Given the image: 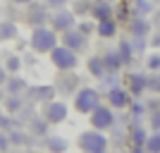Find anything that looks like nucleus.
I'll use <instances>...</instances> for the list:
<instances>
[{
	"label": "nucleus",
	"instance_id": "nucleus-18",
	"mask_svg": "<svg viewBox=\"0 0 160 153\" xmlns=\"http://www.w3.org/2000/svg\"><path fill=\"white\" fill-rule=\"evenodd\" d=\"M148 31H151V27H148V22L143 19V17H136L134 22H129L132 38H148Z\"/></svg>",
	"mask_w": 160,
	"mask_h": 153
},
{
	"label": "nucleus",
	"instance_id": "nucleus-31",
	"mask_svg": "<svg viewBox=\"0 0 160 153\" xmlns=\"http://www.w3.org/2000/svg\"><path fill=\"white\" fill-rule=\"evenodd\" d=\"M129 105H132V117H136V120L146 113V103H141V100H132Z\"/></svg>",
	"mask_w": 160,
	"mask_h": 153
},
{
	"label": "nucleus",
	"instance_id": "nucleus-21",
	"mask_svg": "<svg viewBox=\"0 0 160 153\" xmlns=\"http://www.w3.org/2000/svg\"><path fill=\"white\" fill-rule=\"evenodd\" d=\"M117 53H120L122 62H124V65H129V62L134 60V53H136V50H134V43L127 38V41H120V48H117Z\"/></svg>",
	"mask_w": 160,
	"mask_h": 153
},
{
	"label": "nucleus",
	"instance_id": "nucleus-8",
	"mask_svg": "<svg viewBox=\"0 0 160 153\" xmlns=\"http://www.w3.org/2000/svg\"><path fill=\"white\" fill-rule=\"evenodd\" d=\"M132 103V93L127 89H120V86H110L108 91V105L112 108V110H122V108H127Z\"/></svg>",
	"mask_w": 160,
	"mask_h": 153
},
{
	"label": "nucleus",
	"instance_id": "nucleus-38",
	"mask_svg": "<svg viewBox=\"0 0 160 153\" xmlns=\"http://www.w3.org/2000/svg\"><path fill=\"white\" fill-rule=\"evenodd\" d=\"M136 10H139V14L143 17L146 12H151V3H148V0H139V5H136Z\"/></svg>",
	"mask_w": 160,
	"mask_h": 153
},
{
	"label": "nucleus",
	"instance_id": "nucleus-22",
	"mask_svg": "<svg viewBox=\"0 0 160 153\" xmlns=\"http://www.w3.org/2000/svg\"><path fill=\"white\" fill-rule=\"evenodd\" d=\"M17 24L14 22H0V41H12L17 38Z\"/></svg>",
	"mask_w": 160,
	"mask_h": 153
},
{
	"label": "nucleus",
	"instance_id": "nucleus-20",
	"mask_svg": "<svg viewBox=\"0 0 160 153\" xmlns=\"http://www.w3.org/2000/svg\"><path fill=\"white\" fill-rule=\"evenodd\" d=\"M22 108H24V98H22V93H7L5 98V110L10 115L12 113H19Z\"/></svg>",
	"mask_w": 160,
	"mask_h": 153
},
{
	"label": "nucleus",
	"instance_id": "nucleus-39",
	"mask_svg": "<svg viewBox=\"0 0 160 153\" xmlns=\"http://www.w3.org/2000/svg\"><path fill=\"white\" fill-rule=\"evenodd\" d=\"M7 148H10V139L5 132H0V151H7Z\"/></svg>",
	"mask_w": 160,
	"mask_h": 153
},
{
	"label": "nucleus",
	"instance_id": "nucleus-27",
	"mask_svg": "<svg viewBox=\"0 0 160 153\" xmlns=\"http://www.w3.org/2000/svg\"><path fill=\"white\" fill-rule=\"evenodd\" d=\"M146 91H148V93H155V96H160V74H158V72L146 74Z\"/></svg>",
	"mask_w": 160,
	"mask_h": 153
},
{
	"label": "nucleus",
	"instance_id": "nucleus-19",
	"mask_svg": "<svg viewBox=\"0 0 160 153\" xmlns=\"http://www.w3.org/2000/svg\"><path fill=\"white\" fill-rule=\"evenodd\" d=\"M27 86L29 84L22 79L19 74H7V81H5V91L7 93H24Z\"/></svg>",
	"mask_w": 160,
	"mask_h": 153
},
{
	"label": "nucleus",
	"instance_id": "nucleus-7",
	"mask_svg": "<svg viewBox=\"0 0 160 153\" xmlns=\"http://www.w3.org/2000/svg\"><path fill=\"white\" fill-rule=\"evenodd\" d=\"M67 115H69V108H67V103H62V100H48V108H46V117L48 125H60V122L67 120Z\"/></svg>",
	"mask_w": 160,
	"mask_h": 153
},
{
	"label": "nucleus",
	"instance_id": "nucleus-1",
	"mask_svg": "<svg viewBox=\"0 0 160 153\" xmlns=\"http://www.w3.org/2000/svg\"><path fill=\"white\" fill-rule=\"evenodd\" d=\"M60 43L58 33L48 27H33L31 38H29V46H31L33 53H50L55 46Z\"/></svg>",
	"mask_w": 160,
	"mask_h": 153
},
{
	"label": "nucleus",
	"instance_id": "nucleus-24",
	"mask_svg": "<svg viewBox=\"0 0 160 153\" xmlns=\"http://www.w3.org/2000/svg\"><path fill=\"white\" fill-rule=\"evenodd\" d=\"M143 151L151 153H160V129H153L151 136H146V144H143Z\"/></svg>",
	"mask_w": 160,
	"mask_h": 153
},
{
	"label": "nucleus",
	"instance_id": "nucleus-13",
	"mask_svg": "<svg viewBox=\"0 0 160 153\" xmlns=\"http://www.w3.org/2000/svg\"><path fill=\"white\" fill-rule=\"evenodd\" d=\"M27 93L31 100H41V103H48V100L55 98L58 89L55 86H27Z\"/></svg>",
	"mask_w": 160,
	"mask_h": 153
},
{
	"label": "nucleus",
	"instance_id": "nucleus-10",
	"mask_svg": "<svg viewBox=\"0 0 160 153\" xmlns=\"http://www.w3.org/2000/svg\"><path fill=\"white\" fill-rule=\"evenodd\" d=\"M48 7L46 3H29V24L31 27H43L48 22Z\"/></svg>",
	"mask_w": 160,
	"mask_h": 153
},
{
	"label": "nucleus",
	"instance_id": "nucleus-12",
	"mask_svg": "<svg viewBox=\"0 0 160 153\" xmlns=\"http://www.w3.org/2000/svg\"><path fill=\"white\" fill-rule=\"evenodd\" d=\"M58 91H62V93H72V91H77L79 89V77L77 74H72V69H67V72H62L60 77H58Z\"/></svg>",
	"mask_w": 160,
	"mask_h": 153
},
{
	"label": "nucleus",
	"instance_id": "nucleus-30",
	"mask_svg": "<svg viewBox=\"0 0 160 153\" xmlns=\"http://www.w3.org/2000/svg\"><path fill=\"white\" fill-rule=\"evenodd\" d=\"M77 17L79 14H88L91 12V0H74V10H72Z\"/></svg>",
	"mask_w": 160,
	"mask_h": 153
},
{
	"label": "nucleus",
	"instance_id": "nucleus-36",
	"mask_svg": "<svg viewBox=\"0 0 160 153\" xmlns=\"http://www.w3.org/2000/svg\"><path fill=\"white\" fill-rule=\"evenodd\" d=\"M43 3H46V7L60 10V7H67V3H69V0H43Z\"/></svg>",
	"mask_w": 160,
	"mask_h": 153
},
{
	"label": "nucleus",
	"instance_id": "nucleus-2",
	"mask_svg": "<svg viewBox=\"0 0 160 153\" xmlns=\"http://www.w3.org/2000/svg\"><path fill=\"white\" fill-rule=\"evenodd\" d=\"M79 148L88 151V153H103V151H108V136L100 129L91 127V129L79 134Z\"/></svg>",
	"mask_w": 160,
	"mask_h": 153
},
{
	"label": "nucleus",
	"instance_id": "nucleus-41",
	"mask_svg": "<svg viewBox=\"0 0 160 153\" xmlns=\"http://www.w3.org/2000/svg\"><path fill=\"white\" fill-rule=\"evenodd\" d=\"M151 46H155V48H160V33H155L153 38H151Z\"/></svg>",
	"mask_w": 160,
	"mask_h": 153
},
{
	"label": "nucleus",
	"instance_id": "nucleus-29",
	"mask_svg": "<svg viewBox=\"0 0 160 153\" xmlns=\"http://www.w3.org/2000/svg\"><path fill=\"white\" fill-rule=\"evenodd\" d=\"M5 69L10 74H19V69H22V58L19 55H10L7 58V62H5Z\"/></svg>",
	"mask_w": 160,
	"mask_h": 153
},
{
	"label": "nucleus",
	"instance_id": "nucleus-17",
	"mask_svg": "<svg viewBox=\"0 0 160 153\" xmlns=\"http://www.w3.org/2000/svg\"><path fill=\"white\" fill-rule=\"evenodd\" d=\"M103 65H105V72H120L122 67H124V62H122V58H120V53L117 50H108L105 55H103Z\"/></svg>",
	"mask_w": 160,
	"mask_h": 153
},
{
	"label": "nucleus",
	"instance_id": "nucleus-35",
	"mask_svg": "<svg viewBox=\"0 0 160 153\" xmlns=\"http://www.w3.org/2000/svg\"><path fill=\"white\" fill-rule=\"evenodd\" d=\"M148 125H151V129H160V110L148 113Z\"/></svg>",
	"mask_w": 160,
	"mask_h": 153
},
{
	"label": "nucleus",
	"instance_id": "nucleus-14",
	"mask_svg": "<svg viewBox=\"0 0 160 153\" xmlns=\"http://www.w3.org/2000/svg\"><path fill=\"white\" fill-rule=\"evenodd\" d=\"M96 33H98L100 38H115L117 36V22L112 17H108V19H100L96 24Z\"/></svg>",
	"mask_w": 160,
	"mask_h": 153
},
{
	"label": "nucleus",
	"instance_id": "nucleus-5",
	"mask_svg": "<svg viewBox=\"0 0 160 153\" xmlns=\"http://www.w3.org/2000/svg\"><path fill=\"white\" fill-rule=\"evenodd\" d=\"M48 22H50V29H53L55 33H65V31L77 27V14H74L72 10H67V7H60V10H55V12L48 17Z\"/></svg>",
	"mask_w": 160,
	"mask_h": 153
},
{
	"label": "nucleus",
	"instance_id": "nucleus-15",
	"mask_svg": "<svg viewBox=\"0 0 160 153\" xmlns=\"http://www.w3.org/2000/svg\"><path fill=\"white\" fill-rule=\"evenodd\" d=\"M146 129L141 125H132L129 129V141H132V151H143V144H146Z\"/></svg>",
	"mask_w": 160,
	"mask_h": 153
},
{
	"label": "nucleus",
	"instance_id": "nucleus-33",
	"mask_svg": "<svg viewBox=\"0 0 160 153\" xmlns=\"http://www.w3.org/2000/svg\"><path fill=\"white\" fill-rule=\"evenodd\" d=\"M14 127V120L10 117V113H2L0 115V129H12Z\"/></svg>",
	"mask_w": 160,
	"mask_h": 153
},
{
	"label": "nucleus",
	"instance_id": "nucleus-37",
	"mask_svg": "<svg viewBox=\"0 0 160 153\" xmlns=\"http://www.w3.org/2000/svg\"><path fill=\"white\" fill-rule=\"evenodd\" d=\"M155 110H160V100L148 98V100H146V113H155Z\"/></svg>",
	"mask_w": 160,
	"mask_h": 153
},
{
	"label": "nucleus",
	"instance_id": "nucleus-42",
	"mask_svg": "<svg viewBox=\"0 0 160 153\" xmlns=\"http://www.w3.org/2000/svg\"><path fill=\"white\" fill-rule=\"evenodd\" d=\"M10 3H14V5H29L31 0H10Z\"/></svg>",
	"mask_w": 160,
	"mask_h": 153
},
{
	"label": "nucleus",
	"instance_id": "nucleus-32",
	"mask_svg": "<svg viewBox=\"0 0 160 153\" xmlns=\"http://www.w3.org/2000/svg\"><path fill=\"white\" fill-rule=\"evenodd\" d=\"M146 62H148V69H151V72H160V53H153Z\"/></svg>",
	"mask_w": 160,
	"mask_h": 153
},
{
	"label": "nucleus",
	"instance_id": "nucleus-28",
	"mask_svg": "<svg viewBox=\"0 0 160 153\" xmlns=\"http://www.w3.org/2000/svg\"><path fill=\"white\" fill-rule=\"evenodd\" d=\"M46 148L48 151H67V141L60 136H48L46 134Z\"/></svg>",
	"mask_w": 160,
	"mask_h": 153
},
{
	"label": "nucleus",
	"instance_id": "nucleus-23",
	"mask_svg": "<svg viewBox=\"0 0 160 153\" xmlns=\"http://www.w3.org/2000/svg\"><path fill=\"white\" fill-rule=\"evenodd\" d=\"M86 67H88V72L93 74L96 79H100V77L105 74V65H103V58H98V55H93V58L86 62Z\"/></svg>",
	"mask_w": 160,
	"mask_h": 153
},
{
	"label": "nucleus",
	"instance_id": "nucleus-9",
	"mask_svg": "<svg viewBox=\"0 0 160 153\" xmlns=\"http://www.w3.org/2000/svg\"><path fill=\"white\" fill-rule=\"evenodd\" d=\"M86 41H88V36H84V33H81V31H79L77 27L62 33V46L72 48L74 53H81V50L86 48Z\"/></svg>",
	"mask_w": 160,
	"mask_h": 153
},
{
	"label": "nucleus",
	"instance_id": "nucleus-34",
	"mask_svg": "<svg viewBox=\"0 0 160 153\" xmlns=\"http://www.w3.org/2000/svg\"><path fill=\"white\" fill-rule=\"evenodd\" d=\"M77 29H79V31L84 33V36H91V33L96 31V24H93V22H81V24H79Z\"/></svg>",
	"mask_w": 160,
	"mask_h": 153
},
{
	"label": "nucleus",
	"instance_id": "nucleus-4",
	"mask_svg": "<svg viewBox=\"0 0 160 153\" xmlns=\"http://www.w3.org/2000/svg\"><path fill=\"white\" fill-rule=\"evenodd\" d=\"M50 62H53L60 72H67V69H74V67L79 65V58H77V53H74L72 48L67 46H55L53 50H50Z\"/></svg>",
	"mask_w": 160,
	"mask_h": 153
},
{
	"label": "nucleus",
	"instance_id": "nucleus-11",
	"mask_svg": "<svg viewBox=\"0 0 160 153\" xmlns=\"http://www.w3.org/2000/svg\"><path fill=\"white\" fill-rule=\"evenodd\" d=\"M88 17L96 19V22L112 17V3H110V0H96V3H91V12H88Z\"/></svg>",
	"mask_w": 160,
	"mask_h": 153
},
{
	"label": "nucleus",
	"instance_id": "nucleus-26",
	"mask_svg": "<svg viewBox=\"0 0 160 153\" xmlns=\"http://www.w3.org/2000/svg\"><path fill=\"white\" fill-rule=\"evenodd\" d=\"M29 127H31L33 136H46V134H48V120H46V117H43V120H41V117H33Z\"/></svg>",
	"mask_w": 160,
	"mask_h": 153
},
{
	"label": "nucleus",
	"instance_id": "nucleus-40",
	"mask_svg": "<svg viewBox=\"0 0 160 153\" xmlns=\"http://www.w3.org/2000/svg\"><path fill=\"white\" fill-rule=\"evenodd\" d=\"M7 69H5V65H0V86H5V81H7Z\"/></svg>",
	"mask_w": 160,
	"mask_h": 153
},
{
	"label": "nucleus",
	"instance_id": "nucleus-25",
	"mask_svg": "<svg viewBox=\"0 0 160 153\" xmlns=\"http://www.w3.org/2000/svg\"><path fill=\"white\" fill-rule=\"evenodd\" d=\"M7 139H10V144H14V146H22V144H27V139H29V134L24 132V129H10L7 132Z\"/></svg>",
	"mask_w": 160,
	"mask_h": 153
},
{
	"label": "nucleus",
	"instance_id": "nucleus-16",
	"mask_svg": "<svg viewBox=\"0 0 160 153\" xmlns=\"http://www.w3.org/2000/svg\"><path fill=\"white\" fill-rule=\"evenodd\" d=\"M127 81H129L127 91L132 93V96H141V93L146 91V74L134 72V74H129V77H127Z\"/></svg>",
	"mask_w": 160,
	"mask_h": 153
},
{
	"label": "nucleus",
	"instance_id": "nucleus-6",
	"mask_svg": "<svg viewBox=\"0 0 160 153\" xmlns=\"http://www.w3.org/2000/svg\"><path fill=\"white\" fill-rule=\"evenodd\" d=\"M91 127H96V129H100V132H105V129H110V127L115 125V113L110 105H103V103H98V105L91 110Z\"/></svg>",
	"mask_w": 160,
	"mask_h": 153
},
{
	"label": "nucleus",
	"instance_id": "nucleus-3",
	"mask_svg": "<svg viewBox=\"0 0 160 153\" xmlns=\"http://www.w3.org/2000/svg\"><path fill=\"white\" fill-rule=\"evenodd\" d=\"M98 103H100V93L91 86L77 89V93H74V110L81 113V115H88Z\"/></svg>",
	"mask_w": 160,
	"mask_h": 153
}]
</instances>
